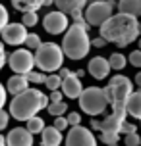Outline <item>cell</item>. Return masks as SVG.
Returning <instances> with one entry per match:
<instances>
[{"label": "cell", "mask_w": 141, "mask_h": 146, "mask_svg": "<svg viewBox=\"0 0 141 146\" xmlns=\"http://www.w3.org/2000/svg\"><path fill=\"white\" fill-rule=\"evenodd\" d=\"M104 92H106V100L112 111L110 115H106L101 121V133H120V127L128 115V98L134 92V83L126 75H114L110 77Z\"/></svg>", "instance_id": "1"}, {"label": "cell", "mask_w": 141, "mask_h": 146, "mask_svg": "<svg viewBox=\"0 0 141 146\" xmlns=\"http://www.w3.org/2000/svg\"><path fill=\"white\" fill-rule=\"evenodd\" d=\"M99 35L106 38V42H112L124 48L128 44L137 40L139 36V21L135 15L130 14H112L106 21L99 27Z\"/></svg>", "instance_id": "2"}, {"label": "cell", "mask_w": 141, "mask_h": 146, "mask_svg": "<svg viewBox=\"0 0 141 146\" xmlns=\"http://www.w3.org/2000/svg\"><path fill=\"white\" fill-rule=\"evenodd\" d=\"M50 98L43 94L37 88H27L19 94L14 96V100L10 102V115L17 121H27L29 117L37 115L41 110L48 108Z\"/></svg>", "instance_id": "3"}, {"label": "cell", "mask_w": 141, "mask_h": 146, "mask_svg": "<svg viewBox=\"0 0 141 146\" xmlns=\"http://www.w3.org/2000/svg\"><path fill=\"white\" fill-rule=\"evenodd\" d=\"M91 48V38L87 35V29L81 27V25H70L64 35V40H62V50L66 54V58L70 60H83L87 54H89Z\"/></svg>", "instance_id": "4"}, {"label": "cell", "mask_w": 141, "mask_h": 146, "mask_svg": "<svg viewBox=\"0 0 141 146\" xmlns=\"http://www.w3.org/2000/svg\"><path fill=\"white\" fill-rule=\"evenodd\" d=\"M64 50L62 46L56 42H43L35 50V66L41 69V71L46 73H54L58 71L62 64H64Z\"/></svg>", "instance_id": "5"}, {"label": "cell", "mask_w": 141, "mask_h": 146, "mask_svg": "<svg viewBox=\"0 0 141 146\" xmlns=\"http://www.w3.org/2000/svg\"><path fill=\"white\" fill-rule=\"evenodd\" d=\"M79 100V108L87 113V115H101L106 106H108V100H106V92L104 88L101 87H87L83 88L81 96L77 98Z\"/></svg>", "instance_id": "6"}, {"label": "cell", "mask_w": 141, "mask_h": 146, "mask_svg": "<svg viewBox=\"0 0 141 146\" xmlns=\"http://www.w3.org/2000/svg\"><path fill=\"white\" fill-rule=\"evenodd\" d=\"M116 0H101V2H93V4H87L85 10H83V15L91 27H101L108 17L112 15L114 8H116Z\"/></svg>", "instance_id": "7"}, {"label": "cell", "mask_w": 141, "mask_h": 146, "mask_svg": "<svg viewBox=\"0 0 141 146\" xmlns=\"http://www.w3.org/2000/svg\"><path fill=\"white\" fill-rule=\"evenodd\" d=\"M8 66L12 67L14 73H21L27 75L29 71H33L35 66V54H31L29 48H17L8 56Z\"/></svg>", "instance_id": "8"}, {"label": "cell", "mask_w": 141, "mask_h": 146, "mask_svg": "<svg viewBox=\"0 0 141 146\" xmlns=\"http://www.w3.org/2000/svg\"><path fill=\"white\" fill-rule=\"evenodd\" d=\"M66 146H97V139L93 135V129L74 125L66 135Z\"/></svg>", "instance_id": "9"}, {"label": "cell", "mask_w": 141, "mask_h": 146, "mask_svg": "<svg viewBox=\"0 0 141 146\" xmlns=\"http://www.w3.org/2000/svg\"><path fill=\"white\" fill-rule=\"evenodd\" d=\"M43 27H45V31L50 33V35H60V33L68 31V27H70V23H68V14L60 12V10L46 14L45 19H43Z\"/></svg>", "instance_id": "10"}, {"label": "cell", "mask_w": 141, "mask_h": 146, "mask_svg": "<svg viewBox=\"0 0 141 146\" xmlns=\"http://www.w3.org/2000/svg\"><path fill=\"white\" fill-rule=\"evenodd\" d=\"M0 35H2V40L6 44L19 46V44H25V38L29 33H27V27L23 23H8Z\"/></svg>", "instance_id": "11"}, {"label": "cell", "mask_w": 141, "mask_h": 146, "mask_svg": "<svg viewBox=\"0 0 141 146\" xmlns=\"http://www.w3.org/2000/svg\"><path fill=\"white\" fill-rule=\"evenodd\" d=\"M8 146H33V133L27 127H15L6 135Z\"/></svg>", "instance_id": "12"}, {"label": "cell", "mask_w": 141, "mask_h": 146, "mask_svg": "<svg viewBox=\"0 0 141 146\" xmlns=\"http://www.w3.org/2000/svg\"><path fill=\"white\" fill-rule=\"evenodd\" d=\"M110 62L103 56H95V58H91L89 66H87V71L91 73V77H95V79L103 81L108 77V73H110Z\"/></svg>", "instance_id": "13"}, {"label": "cell", "mask_w": 141, "mask_h": 146, "mask_svg": "<svg viewBox=\"0 0 141 146\" xmlns=\"http://www.w3.org/2000/svg\"><path fill=\"white\" fill-rule=\"evenodd\" d=\"M62 92L68 98H79L83 92V85H81V77H77L75 73H70L66 79H62Z\"/></svg>", "instance_id": "14"}, {"label": "cell", "mask_w": 141, "mask_h": 146, "mask_svg": "<svg viewBox=\"0 0 141 146\" xmlns=\"http://www.w3.org/2000/svg\"><path fill=\"white\" fill-rule=\"evenodd\" d=\"M29 88V79H27V75H21V73H15V75H12L10 79H8L6 83V90L10 92V94H19V92H23V90H27Z\"/></svg>", "instance_id": "15"}, {"label": "cell", "mask_w": 141, "mask_h": 146, "mask_svg": "<svg viewBox=\"0 0 141 146\" xmlns=\"http://www.w3.org/2000/svg\"><path fill=\"white\" fill-rule=\"evenodd\" d=\"M60 142H62V131H58L54 125L43 129V133H41V144L43 146H60Z\"/></svg>", "instance_id": "16"}, {"label": "cell", "mask_w": 141, "mask_h": 146, "mask_svg": "<svg viewBox=\"0 0 141 146\" xmlns=\"http://www.w3.org/2000/svg\"><path fill=\"white\" fill-rule=\"evenodd\" d=\"M128 115L141 121V87L137 90H134L128 98Z\"/></svg>", "instance_id": "17"}, {"label": "cell", "mask_w": 141, "mask_h": 146, "mask_svg": "<svg viewBox=\"0 0 141 146\" xmlns=\"http://www.w3.org/2000/svg\"><path fill=\"white\" fill-rule=\"evenodd\" d=\"M54 4H56V8H58L60 12L70 15L75 10H85L87 0H54Z\"/></svg>", "instance_id": "18"}, {"label": "cell", "mask_w": 141, "mask_h": 146, "mask_svg": "<svg viewBox=\"0 0 141 146\" xmlns=\"http://www.w3.org/2000/svg\"><path fill=\"white\" fill-rule=\"evenodd\" d=\"M12 6L17 10V12H37L39 8L45 6V0H12Z\"/></svg>", "instance_id": "19"}, {"label": "cell", "mask_w": 141, "mask_h": 146, "mask_svg": "<svg viewBox=\"0 0 141 146\" xmlns=\"http://www.w3.org/2000/svg\"><path fill=\"white\" fill-rule=\"evenodd\" d=\"M118 12L122 14H130V15H141V0H118Z\"/></svg>", "instance_id": "20"}, {"label": "cell", "mask_w": 141, "mask_h": 146, "mask_svg": "<svg viewBox=\"0 0 141 146\" xmlns=\"http://www.w3.org/2000/svg\"><path fill=\"white\" fill-rule=\"evenodd\" d=\"M108 62H110V67H112V69H116V71H122V69L128 66V58L124 56V54H120V52L110 54Z\"/></svg>", "instance_id": "21"}, {"label": "cell", "mask_w": 141, "mask_h": 146, "mask_svg": "<svg viewBox=\"0 0 141 146\" xmlns=\"http://www.w3.org/2000/svg\"><path fill=\"white\" fill-rule=\"evenodd\" d=\"M27 129H29L33 135H37V133H43V129H45V119L39 115H33L27 119Z\"/></svg>", "instance_id": "22"}, {"label": "cell", "mask_w": 141, "mask_h": 146, "mask_svg": "<svg viewBox=\"0 0 141 146\" xmlns=\"http://www.w3.org/2000/svg\"><path fill=\"white\" fill-rule=\"evenodd\" d=\"M46 110H48V113L52 117H58V115H64L68 111V104L66 102H50Z\"/></svg>", "instance_id": "23"}, {"label": "cell", "mask_w": 141, "mask_h": 146, "mask_svg": "<svg viewBox=\"0 0 141 146\" xmlns=\"http://www.w3.org/2000/svg\"><path fill=\"white\" fill-rule=\"evenodd\" d=\"M45 87L48 90H58L62 87V77L58 73H52V75H46V81H45Z\"/></svg>", "instance_id": "24"}, {"label": "cell", "mask_w": 141, "mask_h": 146, "mask_svg": "<svg viewBox=\"0 0 141 146\" xmlns=\"http://www.w3.org/2000/svg\"><path fill=\"white\" fill-rule=\"evenodd\" d=\"M101 140H103L106 146H118L120 144V133H101Z\"/></svg>", "instance_id": "25"}, {"label": "cell", "mask_w": 141, "mask_h": 146, "mask_svg": "<svg viewBox=\"0 0 141 146\" xmlns=\"http://www.w3.org/2000/svg\"><path fill=\"white\" fill-rule=\"evenodd\" d=\"M21 23L25 25V27H35V25L39 23L37 12H25V14H23V17H21Z\"/></svg>", "instance_id": "26"}, {"label": "cell", "mask_w": 141, "mask_h": 146, "mask_svg": "<svg viewBox=\"0 0 141 146\" xmlns=\"http://www.w3.org/2000/svg\"><path fill=\"white\" fill-rule=\"evenodd\" d=\"M41 44H43V42H41V36H39L37 33H29L27 38H25V46H27L29 50H37Z\"/></svg>", "instance_id": "27"}, {"label": "cell", "mask_w": 141, "mask_h": 146, "mask_svg": "<svg viewBox=\"0 0 141 146\" xmlns=\"http://www.w3.org/2000/svg\"><path fill=\"white\" fill-rule=\"evenodd\" d=\"M27 79L31 83H35V85H41V83L46 81V75H45V71H29L27 73Z\"/></svg>", "instance_id": "28"}, {"label": "cell", "mask_w": 141, "mask_h": 146, "mask_svg": "<svg viewBox=\"0 0 141 146\" xmlns=\"http://www.w3.org/2000/svg\"><path fill=\"white\" fill-rule=\"evenodd\" d=\"M124 142H126V146H139L141 144V137L137 135V131L128 133V135H124Z\"/></svg>", "instance_id": "29"}, {"label": "cell", "mask_w": 141, "mask_h": 146, "mask_svg": "<svg viewBox=\"0 0 141 146\" xmlns=\"http://www.w3.org/2000/svg\"><path fill=\"white\" fill-rule=\"evenodd\" d=\"M128 62L134 67H141V50H134L130 56H128Z\"/></svg>", "instance_id": "30"}, {"label": "cell", "mask_w": 141, "mask_h": 146, "mask_svg": "<svg viewBox=\"0 0 141 146\" xmlns=\"http://www.w3.org/2000/svg\"><path fill=\"white\" fill-rule=\"evenodd\" d=\"M54 127L58 129V131H64V129H68L70 127V123H68V117H64V115H58V117H54Z\"/></svg>", "instance_id": "31"}, {"label": "cell", "mask_w": 141, "mask_h": 146, "mask_svg": "<svg viewBox=\"0 0 141 146\" xmlns=\"http://www.w3.org/2000/svg\"><path fill=\"white\" fill-rule=\"evenodd\" d=\"M8 23H10V21H8V10L0 4V33L4 31V27H6Z\"/></svg>", "instance_id": "32"}, {"label": "cell", "mask_w": 141, "mask_h": 146, "mask_svg": "<svg viewBox=\"0 0 141 146\" xmlns=\"http://www.w3.org/2000/svg\"><path fill=\"white\" fill-rule=\"evenodd\" d=\"M135 131H137V127L130 121H124L122 127H120V135H128V133H135Z\"/></svg>", "instance_id": "33"}, {"label": "cell", "mask_w": 141, "mask_h": 146, "mask_svg": "<svg viewBox=\"0 0 141 146\" xmlns=\"http://www.w3.org/2000/svg\"><path fill=\"white\" fill-rule=\"evenodd\" d=\"M68 123L72 125V127H74V125H79V123H81V115H79L77 111H72V113H68Z\"/></svg>", "instance_id": "34"}, {"label": "cell", "mask_w": 141, "mask_h": 146, "mask_svg": "<svg viewBox=\"0 0 141 146\" xmlns=\"http://www.w3.org/2000/svg\"><path fill=\"white\" fill-rule=\"evenodd\" d=\"M8 119H10V113H6L4 110H0V131H4L8 127Z\"/></svg>", "instance_id": "35"}, {"label": "cell", "mask_w": 141, "mask_h": 146, "mask_svg": "<svg viewBox=\"0 0 141 146\" xmlns=\"http://www.w3.org/2000/svg\"><path fill=\"white\" fill-rule=\"evenodd\" d=\"M91 46H95V48H103V46H106V38L104 36H97V38H91Z\"/></svg>", "instance_id": "36"}, {"label": "cell", "mask_w": 141, "mask_h": 146, "mask_svg": "<svg viewBox=\"0 0 141 146\" xmlns=\"http://www.w3.org/2000/svg\"><path fill=\"white\" fill-rule=\"evenodd\" d=\"M8 62V56H6V50H4V44L0 42V71H2V67L6 66Z\"/></svg>", "instance_id": "37"}, {"label": "cell", "mask_w": 141, "mask_h": 146, "mask_svg": "<svg viewBox=\"0 0 141 146\" xmlns=\"http://www.w3.org/2000/svg\"><path fill=\"white\" fill-rule=\"evenodd\" d=\"M62 96H64V92H60V90H50V102H62Z\"/></svg>", "instance_id": "38"}, {"label": "cell", "mask_w": 141, "mask_h": 146, "mask_svg": "<svg viewBox=\"0 0 141 146\" xmlns=\"http://www.w3.org/2000/svg\"><path fill=\"white\" fill-rule=\"evenodd\" d=\"M6 94H8V90H6V87L0 83V110H2V106L6 104Z\"/></svg>", "instance_id": "39"}, {"label": "cell", "mask_w": 141, "mask_h": 146, "mask_svg": "<svg viewBox=\"0 0 141 146\" xmlns=\"http://www.w3.org/2000/svg\"><path fill=\"white\" fill-rule=\"evenodd\" d=\"M70 73H72V71H70L68 67H60V69H58V75L62 77V79H66V77L70 75Z\"/></svg>", "instance_id": "40"}, {"label": "cell", "mask_w": 141, "mask_h": 146, "mask_svg": "<svg viewBox=\"0 0 141 146\" xmlns=\"http://www.w3.org/2000/svg\"><path fill=\"white\" fill-rule=\"evenodd\" d=\"M91 129L93 131H101V121L99 119H91Z\"/></svg>", "instance_id": "41"}, {"label": "cell", "mask_w": 141, "mask_h": 146, "mask_svg": "<svg viewBox=\"0 0 141 146\" xmlns=\"http://www.w3.org/2000/svg\"><path fill=\"white\" fill-rule=\"evenodd\" d=\"M135 85H137V87H141V71L135 75Z\"/></svg>", "instance_id": "42"}, {"label": "cell", "mask_w": 141, "mask_h": 146, "mask_svg": "<svg viewBox=\"0 0 141 146\" xmlns=\"http://www.w3.org/2000/svg\"><path fill=\"white\" fill-rule=\"evenodd\" d=\"M0 146H8L6 144V137H2V135H0Z\"/></svg>", "instance_id": "43"}, {"label": "cell", "mask_w": 141, "mask_h": 146, "mask_svg": "<svg viewBox=\"0 0 141 146\" xmlns=\"http://www.w3.org/2000/svg\"><path fill=\"white\" fill-rule=\"evenodd\" d=\"M75 75H77V77H83V75H85V71H83V69H77V71H75Z\"/></svg>", "instance_id": "44"}, {"label": "cell", "mask_w": 141, "mask_h": 146, "mask_svg": "<svg viewBox=\"0 0 141 146\" xmlns=\"http://www.w3.org/2000/svg\"><path fill=\"white\" fill-rule=\"evenodd\" d=\"M93 2H101V0H87V4H93Z\"/></svg>", "instance_id": "45"}, {"label": "cell", "mask_w": 141, "mask_h": 146, "mask_svg": "<svg viewBox=\"0 0 141 146\" xmlns=\"http://www.w3.org/2000/svg\"><path fill=\"white\" fill-rule=\"evenodd\" d=\"M137 46H139V50H141V38H139V42H137Z\"/></svg>", "instance_id": "46"}, {"label": "cell", "mask_w": 141, "mask_h": 146, "mask_svg": "<svg viewBox=\"0 0 141 146\" xmlns=\"http://www.w3.org/2000/svg\"><path fill=\"white\" fill-rule=\"evenodd\" d=\"M139 35H141V23H139Z\"/></svg>", "instance_id": "47"}, {"label": "cell", "mask_w": 141, "mask_h": 146, "mask_svg": "<svg viewBox=\"0 0 141 146\" xmlns=\"http://www.w3.org/2000/svg\"><path fill=\"white\" fill-rule=\"evenodd\" d=\"M116 2H118V0H116Z\"/></svg>", "instance_id": "48"}]
</instances>
